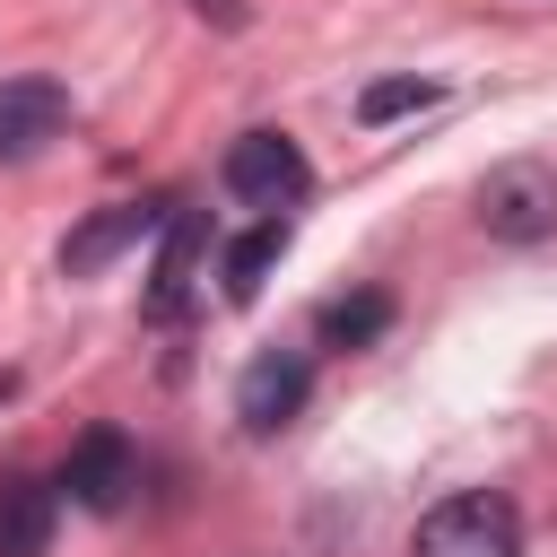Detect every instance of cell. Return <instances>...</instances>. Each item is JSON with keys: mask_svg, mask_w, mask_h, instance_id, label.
Returning a JSON list of instances; mask_svg holds the SVG:
<instances>
[{"mask_svg": "<svg viewBox=\"0 0 557 557\" xmlns=\"http://www.w3.org/2000/svg\"><path fill=\"white\" fill-rule=\"evenodd\" d=\"M287 261V218H261V226H244L235 244H226V261H218V278H226V305H252L261 296V278Z\"/></svg>", "mask_w": 557, "mask_h": 557, "instance_id": "cell-10", "label": "cell"}, {"mask_svg": "<svg viewBox=\"0 0 557 557\" xmlns=\"http://www.w3.org/2000/svg\"><path fill=\"white\" fill-rule=\"evenodd\" d=\"M305 392H313V366H305L296 348H261V357L244 366V383H235V418H244V435H278V426L305 409Z\"/></svg>", "mask_w": 557, "mask_h": 557, "instance_id": "cell-6", "label": "cell"}, {"mask_svg": "<svg viewBox=\"0 0 557 557\" xmlns=\"http://www.w3.org/2000/svg\"><path fill=\"white\" fill-rule=\"evenodd\" d=\"M52 487H61L70 505H87V513H122L131 487H139V453H131V435H122V426H87V435L70 444V461H61Z\"/></svg>", "mask_w": 557, "mask_h": 557, "instance_id": "cell-4", "label": "cell"}, {"mask_svg": "<svg viewBox=\"0 0 557 557\" xmlns=\"http://www.w3.org/2000/svg\"><path fill=\"white\" fill-rule=\"evenodd\" d=\"M70 131V87L61 78H0V165L44 157Z\"/></svg>", "mask_w": 557, "mask_h": 557, "instance_id": "cell-5", "label": "cell"}, {"mask_svg": "<svg viewBox=\"0 0 557 557\" xmlns=\"http://www.w3.org/2000/svg\"><path fill=\"white\" fill-rule=\"evenodd\" d=\"M479 226L496 244H540L557 235V165L548 157H505L487 183H479Z\"/></svg>", "mask_w": 557, "mask_h": 557, "instance_id": "cell-2", "label": "cell"}, {"mask_svg": "<svg viewBox=\"0 0 557 557\" xmlns=\"http://www.w3.org/2000/svg\"><path fill=\"white\" fill-rule=\"evenodd\" d=\"M409 557H522V513H513L505 496H487V487L444 496V505L418 522Z\"/></svg>", "mask_w": 557, "mask_h": 557, "instance_id": "cell-1", "label": "cell"}, {"mask_svg": "<svg viewBox=\"0 0 557 557\" xmlns=\"http://www.w3.org/2000/svg\"><path fill=\"white\" fill-rule=\"evenodd\" d=\"M313 331H322V348H374V339L392 331V296H383V287H357V296H331Z\"/></svg>", "mask_w": 557, "mask_h": 557, "instance_id": "cell-11", "label": "cell"}, {"mask_svg": "<svg viewBox=\"0 0 557 557\" xmlns=\"http://www.w3.org/2000/svg\"><path fill=\"white\" fill-rule=\"evenodd\" d=\"M218 183L244 200V209H296L305 191H313V165H305V148L287 139V131H244L235 148H226V165H218Z\"/></svg>", "mask_w": 557, "mask_h": 557, "instance_id": "cell-3", "label": "cell"}, {"mask_svg": "<svg viewBox=\"0 0 557 557\" xmlns=\"http://www.w3.org/2000/svg\"><path fill=\"white\" fill-rule=\"evenodd\" d=\"M52 513H61V487L0 479V557H44L52 548Z\"/></svg>", "mask_w": 557, "mask_h": 557, "instance_id": "cell-8", "label": "cell"}, {"mask_svg": "<svg viewBox=\"0 0 557 557\" xmlns=\"http://www.w3.org/2000/svg\"><path fill=\"white\" fill-rule=\"evenodd\" d=\"M444 87L435 78H374L366 96H357V122H400V113H426Z\"/></svg>", "mask_w": 557, "mask_h": 557, "instance_id": "cell-12", "label": "cell"}, {"mask_svg": "<svg viewBox=\"0 0 557 557\" xmlns=\"http://www.w3.org/2000/svg\"><path fill=\"white\" fill-rule=\"evenodd\" d=\"M200 252H209V226H200V209H174V218H165V252H157V287H148V305H157V313H183Z\"/></svg>", "mask_w": 557, "mask_h": 557, "instance_id": "cell-9", "label": "cell"}, {"mask_svg": "<svg viewBox=\"0 0 557 557\" xmlns=\"http://www.w3.org/2000/svg\"><path fill=\"white\" fill-rule=\"evenodd\" d=\"M165 218H174V200H104V209H96V218H87V226L61 244V270H70V278H87V270L122 261L131 244H148Z\"/></svg>", "mask_w": 557, "mask_h": 557, "instance_id": "cell-7", "label": "cell"}]
</instances>
